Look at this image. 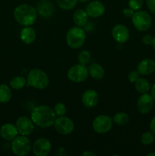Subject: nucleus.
Instances as JSON below:
<instances>
[{"label":"nucleus","mask_w":155,"mask_h":156,"mask_svg":"<svg viewBox=\"0 0 155 156\" xmlns=\"http://www.w3.org/2000/svg\"><path fill=\"white\" fill-rule=\"evenodd\" d=\"M83 155H94L96 156V154L94 153V152H85L82 154Z\"/></svg>","instance_id":"e433bc0d"},{"label":"nucleus","mask_w":155,"mask_h":156,"mask_svg":"<svg viewBox=\"0 0 155 156\" xmlns=\"http://www.w3.org/2000/svg\"><path fill=\"white\" fill-rule=\"evenodd\" d=\"M141 141L142 144L145 145V146H149V145L152 144L154 141V134L152 132H145L141 136Z\"/></svg>","instance_id":"bb28decb"},{"label":"nucleus","mask_w":155,"mask_h":156,"mask_svg":"<svg viewBox=\"0 0 155 156\" xmlns=\"http://www.w3.org/2000/svg\"><path fill=\"white\" fill-rule=\"evenodd\" d=\"M112 121H114V123H115L119 126H124L129 121V117L126 113L120 112L114 116Z\"/></svg>","instance_id":"393cba45"},{"label":"nucleus","mask_w":155,"mask_h":156,"mask_svg":"<svg viewBox=\"0 0 155 156\" xmlns=\"http://www.w3.org/2000/svg\"><path fill=\"white\" fill-rule=\"evenodd\" d=\"M90 76L94 79H101L104 76L105 71L103 67L97 63H93L88 67Z\"/></svg>","instance_id":"412c9836"},{"label":"nucleus","mask_w":155,"mask_h":156,"mask_svg":"<svg viewBox=\"0 0 155 156\" xmlns=\"http://www.w3.org/2000/svg\"><path fill=\"white\" fill-rule=\"evenodd\" d=\"M137 71L140 75H150L155 72V61L152 59H144L139 62Z\"/></svg>","instance_id":"f3484780"},{"label":"nucleus","mask_w":155,"mask_h":156,"mask_svg":"<svg viewBox=\"0 0 155 156\" xmlns=\"http://www.w3.org/2000/svg\"><path fill=\"white\" fill-rule=\"evenodd\" d=\"M85 32L80 27H73L69 29L66 35L67 44L73 49H78L85 41Z\"/></svg>","instance_id":"20e7f679"},{"label":"nucleus","mask_w":155,"mask_h":156,"mask_svg":"<svg viewBox=\"0 0 155 156\" xmlns=\"http://www.w3.org/2000/svg\"><path fill=\"white\" fill-rule=\"evenodd\" d=\"M12 93L8 85H0V103H8L12 98Z\"/></svg>","instance_id":"4be33fe9"},{"label":"nucleus","mask_w":155,"mask_h":156,"mask_svg":"<svg viewBox=\"0 0 155 156\" xmlns=\"http://www.w3.org/2000/svg\"><path fill=\"white\" fill-rule=\"evenodd\" d=\"M27 84L36 89H44L49 85L46 73L39 69H33L29 72L27 78Z\"/></svg>","instance_id":"7ed1b4c3"},{"label":"nucleus","mask_w":155,"mask_h":156,"mask_svg":"<svg viewBox=\"0 0 155 156\" xmlns=\"http://www.w3.org/2000/svg\"><path fill=\"white\" fill-rule=\"evenodd\" d=\"M78 0H56L59 8L64 10H71L76 5Z\"/></svg>","instance_id":"a878e982"},{"label":"nucleus","mask_w":155,"mask_h":156,"mask_svg":"<svg viewBox=\"0 0 155 156\" xmlns=\"http://www.w3.org/2000/svg\"><path fill=\"white\" fill-rule=\"evenodd\" d=\"M105 12V7L100 1H93L86 7V12L91 18H99L102 16Z\"/></svg>","instance_id":"4468645a"},{"label":"nucleus","mask_w":155,"mask_h":156,"mask_svg":"<svg viewBox=\"0 0 155 156\" xmlns=\"http://www.w3.org/2000/svg\"><path fill=\"white\" fill-rule=\"evenodd\" d=\"M151 46L153 47V48L155 50V37H153V41H152Z\"/></svg>","instance_id":"4c0bfd02"},{"label":"nucleus","mask_w":155,"mask_h":156,"mask_svg":"<svg viewBox=\"0 0 155 156\" xmlns=\"http://www.w3.org/2000/svg\"><path fill=\"white\" fill-rule=\"evenodd\" d=\"M150 131H151V132L155 135V117H153V119H152L151 121H150Z\"/></svg>","instance_id":"f704fd0d"},{"label":"nucleus","mask_w":155,"mask_h":156,"mask_svg":"<svg viewBox=\"0 0 155 156\" xmlns=\"http://www.w3.org/2000/svg\"><path fill=\"white\" fill-rule=\"evenodd\" d=\"M54 112L56 115L61 117V116H64L66 112V107L64 104L62 103H58L55 105L54 108Z\"/></svg>","instance_id":"c85d7f7f"},{"label":"nucleus","mask_w":155,"mask_h":156,"mask_svg":"<svg viewBox=\"0 0 155 156\" xmlns=\"http://www.w3.org/2000/svg\"><path fill=\"white\" fill-rule=\"evenodd\" d=\"M153 101L154 99L153 98L151 94L144 93L142 95L140 96L138 100V103H137L138 111L142 114L149 113L153 106Z\"/></svg>","instance_id":"9d476101"},{"label":"nucleus","mask_w":155,"mask_h":156,"mask_svg":"<svg viewBox=\"0 0 155 156\" xmlns=\"http://www.w3.org/2000/svg\"><path fill=\"white\" fill-rule=\"evenodd\" d=\"M9 84L13 89L20 90L25 85L26 79L22 76H15L11 79Z\"/></svg>","instance_id":"b1692460"},{"label":"nucleus","mask_w":155,"mask_h":156,"mask_svg":"<svg viewBox=\"0 0 155 156\" xmlns=\"http://www.w3.org/2000/svg\"><path fill=\"white\" fill-rule=\"evenodd\" d=\"M78 1H80L81 2H88L89 0H78Z\"/></svg>","instance_id":"ea45409f"},{"label":"nucleus","mask_w":155,"mask_h":156,"mask_svg":"<svg viewBox=\"0 0 155 156\" xmlns=\"http://www.w3.org/2000/svg\"><path fill=\"white\" fill-rule=\"evenodd\" d=\"M132 19L133 25L139 31H146L151 26V17L146 11H137L134 12Z\"/></svg>","instance_id":"39448f33"},{"label":"nucleus","mask_w":155,"mask_h":156,"mask_svg":"<svg viewBox=\"0 0 155 156\" xmlns=\"http://www.w3.org/2000/svg\"><path fill=\"white\" fill-rule=\"evenodd\" d=\"M155 155V152H151V153L147 154V156H153Z\"/></svg>","instance_id":"58836bf2"},{"label":"nucleus","mask_w":155,"mask_h":156,"mask_svg":"<svg viewBox=\"0 0 155 156\" xmlns=\"http://www.w3.org/2000/svg\"><path fill=\"white\" fill-rule=\"evenodd\" d=\"M150 94H151L153 98L155 100V84L152 86L151 89H150Z\"/></svg>","instance_id":"c9c22d12"},{"label":"nucleus","mask_w":155,"mask_h":156,"mask_svg":"<svg viewBox=\"0 0 155 156\" xmlns=\"http://www.w3.org/2000/svg\"><path fill=\"white\" fill-rule=\"evenodd\" d=\"M93 129L96 133L104 134L109 132L112 126V119L106 115H100L93 121Z\"/></svg>","instance_id":"6e6552de"},{"label":"nucleus","mask_w":155,"mask_h":156,"mask_svg":"<svg viewBox=\"0 0 155 156\" xmlns=\"http://www.w3.org/2000/svg\"><path fill=\"white\" fill-rule=\"evenodd\" d=\"M135 83V89L137 90V91L141 93V94L147 93L150 90V83L147 79L139 78Z\"/></svg>","instance_id":"5701e85b"},{"label":"nucleus","mask_w":155,"mask_h":156,"mask_svg":"<svg viewBox=\"0 0 155 156\" xmlns=\"http://www.w3.org/2000/svg\"><path fill=\"white\" fill-rule=\"evenodd\" d=\"M16 127L18 133L22 136L30 135L34 129L33 121L27 117H19L16 121Z\"/></svg>","instance_id":"f8f14e48"},{"label":"nucleus","mask_w":155,"mask_h":156,"mask_svg":"<svg viewBox=\"0 0 155 156\" xmlns=\"http://www.w3.org/2000/svg\"><path fill=\"white\" fill-rule=\"evenodd\" d=\"M79 62L82 65H87L91 61V53L88 50H83L81 52L78 56Z\"/></svg>","instance_id":"cd10ccee"},{"label":"nucleus","mask_w":155,"mask_h":156,"mask_svg":"<svg viewBox=\"0 0 155 156\" xmlns=\"http://www.w3.org/2000/svg\"><path fill=\"white\" fill-rule=\"evenodd\" d=\"M18 129L12 123H5L0 128V136L4 140L11 141L18 135Z\"/></svg>","instance_id":"2eb2a0df"},{"label":"nucleus","mask_w":155,"mask_h":156,"mask_svg":"<svg viewBox=\"0 0 155 156\" xmlns=\"http://www.w3.org/2000/svg\"><path fill=\"white\" fill-rule=\"evenodd\" d=\"M51 147V143L47 139L40 138L33 143V152L37 156H46L50 152Z\"/></svg>","instance_id":"9b49d317"},{"label":"nucleus","mask_w":155,"mask_h":156,"mask_svg":"<svg viewBox=\"0 0 155 156\" xmlns=\"http://www.w3.org/2000/svg\"><path fill=\"white\" fill-rule=\"evenodd\" d=\"M134 10H132V9H125L124 10H123V14L125 15V16L128 17V18H132V15H133L134 14Z\"/></svg>","instance_id":"72a5a7b5"},{"label":"nucleus","mask_w":155,"mask_h":156,"mask_svg":"<svg viewBox=\"0 0 155 156\" xmlns=\"http://www.w3.org/2000/svg\"><path fill=\"white\" fill-rule=\"evenodd\" d=\"M36 15L37 14L35 8L27 4L19 5L14 11V17L17 22L26 27L34 24Z\"/></svg>","instance_id":"f03ea898"},{"label":"nucleus","mask_w":155,"mask_h":156,"mask_svg":"<svg viewBox=\"0 0 155 156\" xmlns=\"http://www.w3.org/2000/svg\"><path fill=\"white\" fill-rule=\"evenodd\" d=\"M37 11L44 17H50L53 11V6L51 2L48 0H41L37 5Z\"/></svg>","instance_id":"6ab92c4d"},{"label":"nucleus","mask_w":155,"mask_h":156,"mask_svg":"<svg viewBox=\"0 0 155 156\" xmlns=\"http://www.w3.org/2000/svg\"><path fill=\"white\" fill-rule=\"evenodd\" d=\"M140 78V74L138 71H132L129 74V79L131 82L134 83Z\"/></svg>","instance_id":"7c9ffc66"},{"label":"nucleus","mask_w":155,"mask_h":156,"mask_svg":"<svg viewBox=\"0 0 155 156\" xmlns=\"http://www.w3.org/2000/svg\"><path fill=\"white\" fill-rule=\"evenodd\" d=\"M143 5V0H129V6L134 11H138Z\"/></svg>","instance_id":"c756f323"},{"label":"nucleus","mask_w":155,"mask_h":156,"mask_svg":"<svg viewBox=\"0 0 155 156\" xmlns=\"http://www.w3.org/2000/svg\"><path fill=\"white\" fill-rule=\"evenodd\" d=\"M146 2L149 10L155 14V0H146Z\"/></svg>","instance_id":"2f4dec72"},{"label":"nucleus","mask_w":155,"mask_h":156,"mask_svg":"<svg viewBox=\"0 0 155 156\" xmlns=\"http://www.w3.org/2000/svg\"><path fill=\"white\" fill-rule=\"evenodd\" d=\"M31 149V144L25 136H16L12 143V149L14 154L18 156L27 155Z\"/></svg>","instance_id":"423d86ee"},{"label":"nucleus","mask_w":155,"mask_h":156,"mask_svg":"<svg viewBox=\"0 0 155 156\" xmlns=\"http://www.w3.org/2000/svg\"><path fill=\"white\" fill-rule=\"evenodd\" d=\"M21 39L24 44H32L36 39V32L32 27L27 26L21 30Z\"/></svg>","instance_id":"a211bd4d"},{"label":"nucleus","mask_w":155,"mask_h":156,"mask_svg":"<svg viewBox=\"0 0 155 156\" xmlns=\"http://www.w3.org/2000/svg\"><path fill=\"white\" fill-rule=\"evenodd\" d=\"M112 37L118 43H126L129 38V31L127 27L122 24H117L112 28Z\"/></svg>","instance_id":"ddd939ff"},{"label":"nucleus","mask_w":155,"mask_h":156,"mask_svg":"<svg viewBox=\"0 0 155 156\" xmlns=\"http://www.w3.org/2000/svg\"><path fill=\"white\" fill-rule=\"evenodd\" d=\"M31 120L36 126L42 128L50 127L56 120L54 111L46 105L36 107L31 113Z\"/></svg>","instance_id":"f257e3e1"},{"label":"nucleus","mask_w":155,"mask_h":156,"mask_svg":"<svg viewBox=\"0 0 155 156\" xmlns=\"http://www.w3.org/2000/svg\"><path fill=\"white\" fill-rule=\"evenodd\" d=\"M81 101L86 108H94L98 102V94L94 90L88 89L82 94Z\"/></svg>","instance_id":"dca6fc26"},{"label":"nucleus","mask_w":155,"mask_h":156,"mask_svg":"<svg viewBox=\"0 0 155 156\" xmlns=\"http://www.w3.org/2000/svg\"><path fill=\"white\" fill-rule=\"evenodd\" d=\"M73 20L74 24L78 27L86 25L88 21V15L83 9H78L75 11L73 15Z\"/></svg>","instance_id":"aec40b11"},{"label":"nucleus","mask_w":155,"mask_h":156,"mask_svg":"<svg viewBox=\"0 0 155 156\" xmlns=\"http://www.w3.org/2000/svg\"><path fill=\"white\" fill-rule=\"evenodd\" d=\"M153 37L150 35H144L142 38V41L146 45H151Z\"/></svg>","instance_id":"473e14b6"},{"label":"nucleus","mask_w":155,"mask_h":156,"mask_svg":"<svg viewBox=\"0 0 155 156\" xmlns=\"http://www.w3.org/2000/svg\"><path fill=\"white\" fill-rule=\"evenodd\" d=\"M54 126L56 130L62 135H68V134L71 133L74 128L72 120L69 117H65V116H61L56 119Z\"/></svg>","instance_id":"1a4fd4ad"},{"label":"nucleus","mask_w":155,"mask_h":156,"mask_svg":"<svg viewBox=\"0 0 155 156\" xmlns=\"http://www.w3.org/2000/svg\"><path fill=\"white\" fill-rule=\"evenodd\" d=\"M88 74V68H87L85 65L78 64L73 66L68 69V78L71 82L79 83L86 80Z\"/></svg>","instance_id":"0eeeda50"}]
</instances>
